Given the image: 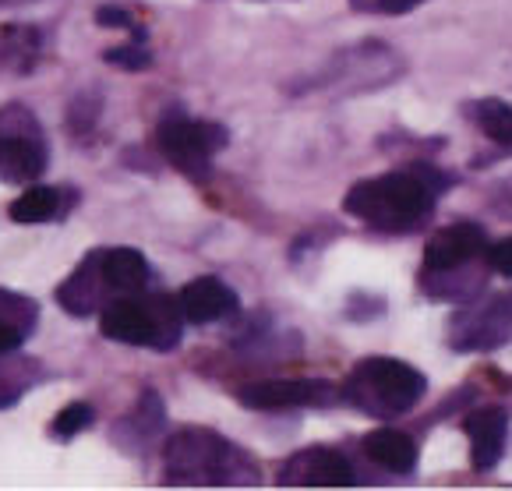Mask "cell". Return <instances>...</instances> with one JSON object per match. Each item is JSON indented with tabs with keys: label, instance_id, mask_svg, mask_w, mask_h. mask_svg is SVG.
Returning <instances> with one entry per match:
<instances>
[{
	"label": "cell",
	"instance_id": "9",
	"mask_svg": "<svg viewBox=\"0 0 512 491\" xmlns=\"http://www.w3.org/2000/svg\"><path fill=\"white\" fill-rule=\"evenodd\" d=\"M481 255H488V237H484V230L477 223L442 227L424 248V280H438V276L467 269Z\"/></svg>",
	"mask_w": 512,
	"mask_h": 491
},
{
	"label": "cell",
	"instance_id": "24",
	"mask_svg": "<svg viewBox=\"0 0 512 491\" xmlns=\"http://www.w3.org/2000/svg\"><path fill=\"white\" fill-rule=\"evenodd\" d=\"M25 343L22 333H15V329H8V325H0V354H8V350H18Z\"/></svg>",
	"mask_w": 512,
	"mask_h": 491
},
{
	"label": "cell",
	"instance_id": "23",
	"mask_svg": "<svg viewBox=\"0 0 512 491\" xmlns=\"http://www.w3.org/2000/svg\"><path fill=\"white\" fill-rule=\"evenodd\" d=\"M96 22L103 25V29H135V18H131L124 8H99Z\"/></svg>",
	"mask_w": 512,
	"mask_h": 491
},
{
	"label": "cell",
	"instance_id": "11",
	"mask_svg": "<svg viewBox=\"0 0 512 491\" xmlns=\"http://www.w3.org/2000/svg\"><path fill=\"white\" fill-rule=\"evenodd\" d=\"M181 308H184V318L191 325H209V322H219V318H230L241 301L223 280L216 276H198L191 280L188 287L181 290Z\"/></svg>",
	"mask_w": 512,
	"mask_h": 491
},
{
	"label": "cell",
	"instance_id": "16",
	"mask_svg": "<svg viewBox=\"0 0 512 491\" xmlns=\"http://www.w3.org/2000/svg\"><path fill=\"white\" fill-rule=\"evenodd\" d=\"M61 198L64 195L57 188H43V184H36V188L22 191V195L8 205V212H11V220L25 223V227H32V223H50L64 212Z\"/></svg>",
	"mask_w": 512,
	"mask_h": 491
},
{
	"label": "cell",
	"instance_id": "1",
	"mask_svg": "<svg viewBox=\"0 0 512 491\" xmlns=\"http://www.w3.org/2000/svg\"><path fill=\"white\" fill-rule=\"evenodd\" d=\"M445 184L449 177H438L428 167L396 170V174L368 177V181L354 184L343 198V209L354 220L385 230V234H410L435 212V198Z\"/></svg>",
	"mask_w": 512,
	"mask_h": 491
},
{
	"label": "cell",
	"instance_id": "21",
	"mask_svg": "<svg viewBox=\"0 0 512 491\" xmlns=\"http://www.w3.org/2000/svg\"><path fill=\"white\" fill-rule=\"evenodd\" d=\"M421 4L424 0H350L354 11H371V15H407Z\"/></svg>",
	"mask_w": 512,
	"mask_h": 491
},
{
	"label": "cell",
	"instance_id": "10",
	"mask_svg": "<svg viewBox=\"0 0 512 491\" xmlns=\"http://www.w3.org/2000/svg\"><path fill=\"white\" fill-rule=\"evenodd\" d=\"M241 403L251 410H297V407H329L336 403V389L322 378H297V382H258L241 389Z\"/></svg>",
	"mask_w": 512,
	"mask_h": 491
},
{
	"label": "cell",
	"instance_id": "13",
	"mask_svg": "<svg viewBox=\"0 0 512 491\" xmlns=\"http://www.w3.org/2000/svg\"><path fill=\"white\" fill-rule=\"evenodd\" d=\"M364 456L378 463L389 474H414L417 467V446L407 431L396 428H375L364 435Z\"/></svg>",
	"mask_w": 512,
	"mask_h": 491
},
{
	"label": "cell",
	"instance_id": "12",
	"mask_svg": "<svg viewBox=\"0 0 512 491\" xmlns=\"http://www.w3.org/2000/svg\"><path fill=\"white\" fill-rule=\"evenodd\" d=\"M505 431H509V417L505 410H477V414L467 417V439H470V463L474 470H491L498 460H502L505 449Z\"/></svg>",
	"mask_w": 512,
	"mask_h": 491
},
{
	"label": "cell",
	"instance_id": "4",
	"mask_svg": "<svg viewBox=\"0 0 512 491\" xmlns=\"http://www.w3.org/2000/svg\"><path fill=\"white\" fill-rule=\"evenodd\" d=\"M184 322L188 318H184L181 301L166 294H145V290L131 297H117L99 315V329L106 340L149 350H174L181 343Z\"/></svg>",
	"mask_w": 512,
	"mask_h": 491
},
{
	"label": "cell",
	"instance_id": "5",
	"mask_svg": "<svg viewBox=\"0 0 512 491\" xmlns=\"http://www.w3.org/2000/svg\"><path fill=\"white\" fill-rule=\"evenodd\" d=\"M424 393H428V378L414 364L396 357H364L343 386V400L371 417L410 414Z\"/></svg>",
	"mask_w": 512,
	"mask_h": 491
},
{
	"label": "cell",
	"instance_id": "2",
	"mask_svg": "<svg viewBox=\"0 0 512 491\" xmlns=\"http://www.w3.org/2000/svg\"><path fill=\"white\" fill-rule=\"evenodd\" d=\"M163 481L191 488H244L262 481L258 463L212 428H181L163 446Z\"/></svg>",
	"mask_w": 512,
	"mask_h": 491
},
{
	"label": "cell",
	"instance_id": "15",
	"mask_svg": "<svg viewBox=\"0 0 512 491\" xmlns=\"http://www.w3.org/2000/svg\"><path fill=\"white\" fill-rule=\"evenodd\" d=\"M43 57V32L36 25H8L0 32V64L18 75H29Z\"/></svg>",
	"mask_w": 512,
	"mask_h": 491
},
{
	"label": "cell",
	"instance_id": "20",
	"mask_svg": "<svg viewBox=\"0 0 512 491\" xmlns=\"http://www.w3.org/2000/svg\"><path fill=\"white\" fill-rule=\"evenodd\" d=\"M103 61L121 71H145V68H152V53L145 50V43H131V46L103 50Z\"/></svg>",
	"mask_w": 512,
	"mask_h": 491
},
{
	"label": "cell",
	"instance_id": "22",
	"mask_svg": "<svg viewBox=\"0 0 512 491\" xmlns=\"http://www.w3.org/2000/svg\"><path fill=\"white\" fill-rule=\"evenodd\" d=\"M488 265L495 272H502V276H512V237H505V241H498V244H491L488 248Z\"/></svg>",
	"mask_w": 512,
	"mask_h": 491
},
{
	"label": "cell",
	"instance_id": "3",
	"mask_svg": "<svg viewBox=\"0 0 512 491\" xmlns=\"http://www.w3.org/2000/svg\"><path fill=\"white\" fill-rule=\"evenodd\" d=\"M152 280V269L142 251L135 248H96L85 262L57 287V301L68 315H92L117 297L142 294Z\"/></svg>",
	"mask_w": 512,
	"mask_h": 491
},
{
	"label": "cell",
	"instance_id": "8",
	"mask_svg": "<svg viewBox=\"0 0 512 491\" xmlns=\"http://www.w3.org/2000/svg\"><path fill=\"white\" fill-rule=\"evenodd\" d=\"M276 484H283V488H354L357 474L343 453L329 446H308L297 449L279 467Z\"/></svg>",
	"mask_w": 512,
	"mask_h": 491
},
{
	"label": "cell",
	"instance_id": "18",
	"mask_svg": "<svg viewBox=\"0 0 512 491\" xmlns=\"http://www.w3.org/2000/svg\"><path fill=\"white\" fill-rule=\"evenodd\" d=\"M39 322V304L25 294H15V290H0V325H8L15 333H22L29 340V333Z\"/></svg>",
	"mask_w": 512,
	"mask_h": 491
},
{
	"label": "cell",
	"instance_id": "7",
	"mask_svg": "<svg viewBox=\"0 0 512 491\" xmlns=\"http://www.w3.org/2000/svg\"><path fill=\"white\" fill-rule=\"evenodd\" d=\"M156 142L163 156L170 159V167L195 177V181H205L212 156L226 145V128L216 121H191L184 114H170L159 124Z\"/></svg>",
	"mask_w": 512,
	"mask_h": 491
},
{
	"label": "cell",
	"instance_id": "19",
	"mask_svg": "<svg viewBox=\"0 0 512 491\" xmlns=\"http://www.w3.org/2000/svg\"><path fill=\"white\" fill-rule=\"evenodd\" d=\"M92 421H96V410H92L89 403H68L61 414L53 417L50 435H53V439H61V442H71L78 431H85Z\"/></svg>",
	"mask_w": 512,
	"mask_h": 491
},
{
	"label": "cell",
	"instance_id": "14",
	"mask_svg": "<svg viewBox=\"0 0 512 491\" xmlns=\"http://www.w3.org/2000/svg\"><path fill=\"white\" fill-rule=\"evenodd\" d=\"M46 378V368L36 357H15V350L0 354V410L15 407L25 393L39 386Z\"/></svg>",
	"mask_w": 512,
	"mask_h": 491
},
{
	"label": "cell",
	"instance_id": "17",
	"mask_svg": "<svg viewBox=\"0 0 512 491\" xmlns=\"http://www.w3.org/2000/svg\"><path fill=\"white\" fill-rule=\"evenodd\" d=\"M470 117L481 124V131L491 142L512 149V106L502 99H481V103L470 106Z\"/></svg>",
	"mask_w": 512,
	"mask_h": 491
},
{
	"label": "cell",
	"instance_id": "6",
	"mask_svg": "<svg viewBox=\"0 0 512 491\" xmlns=\"http://www.w3.org/2000/svg\"><path fill=\"white\" fill-rule=\"evenodd\" d=\"M46 159L50 149L36 114L25 103H8L0 110V177L11 184L36 181L46 170Z\"/></svg>",
	"mask_w": 512,
	"mask_h": 491
}]
</instances>
